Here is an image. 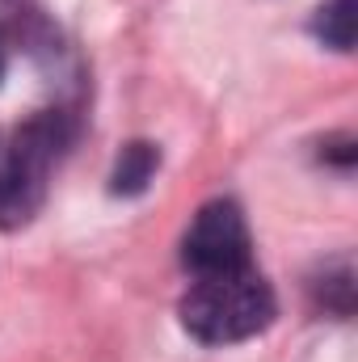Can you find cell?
Wrapping results in <instances>:
<instances>
[{
    "label": "cell",
    "mask_w": 358,
    "mask_h": 362,
    "mask_svg": "<svg viewBox=\"0 0 358 362\" xmlns=\"http://www.w3.org/2000/svg\"><path fill=\"white\" fill-rule=\"evenodd\" d=\"M274 312H278L274 291L253 266L236 274L198 278L190 286V295L181 299L185 333L207 341V346H232V341L258 337L262 329H270Z\"/></svg>",
    "instance_id": "1"
},
{
    "label": "cell",
    "mask_w": 358,
    "mask_h": 362,
    "mask_svg": "<svg viewBox=\"0 0 358 362\" xmlns=\"http://www.w3.org/2000/svg\"><path fill=\"white\" fill-rule=\"evenodd\" d=\"M68 139H72V127L55 110H47L13 131L8 148L0 152V228L4 232L30 223L38 215V206L47 202L51 169L59 165Z\"/></svg>",
    "instance_id": "2"
},
{
    "label": "cell",
    "mask_w": 358,
    "mask_h": 362,
    "mask_svg": "<svg viewBox=\"0 0 358 362\" xmlns=\"http://www.w3.org/2000/svg\"><path fill=\"white\" fill-rule=\"evenodd\" d=\"M249 257H253V245H249V223H245L241 206L228 198L207 202L185 232L181 262L198 278H211V274L249 270Z\"/></svg>",
    "instance_id": "3"
},
{
    "label": "cell",
    "mask_w": 358,
    "mask_h": 362,
    "mask_svg": "<svg viewBox=\"0 0 358 362\" xmlns=\"http://www.w3.org/2000/svg\"><path fill=\"white\" fill-rule=\"evenodd\" d=\"M156 169H161V152H156L152 144L135 139V144H127V148L118 152L114 173H110V189L122 194V198H135V194L148 189V181L156 177Z\"/></svg>",
    "instance_id": "4"
},
{
    "label": "cell",
    "mask_w": 358,
    "mask_h": 362,
    "mask_svg": "<svg viewBox=\"0 0 358 362\" xmlns=\"http://www.w3.org/2000/svg\"><path fill=\"white\" fill-rule=\"evenodd\" d=\"M312 34L333 51H350L358 34V0H325L312 17Z\"/></svg>",
    "instance_id": "5"
},
{
    "label": "cell",
    "mask_w": 358,
    "mask_h": 362,
    "mask_svg": "<svg viewBox=\"0 0 358 362\" xmlns=\"http://www.w3.org/2000/svg\"><path fill=\"white\" fill-rule=\"evenodd\" d=\"M0 81H4V42H0Z\"/></svg>",
    "instance_id": "6"
}]
</instances>
